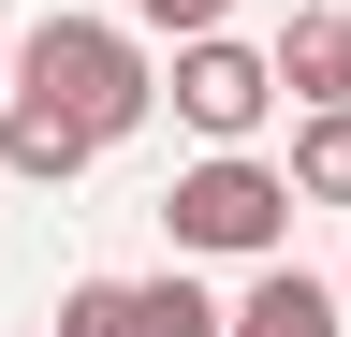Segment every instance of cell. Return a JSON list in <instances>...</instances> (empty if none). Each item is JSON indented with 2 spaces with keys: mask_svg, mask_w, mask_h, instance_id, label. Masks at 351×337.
Masks as SVG:
<instances>
[{
  "mask_svg": "<svg viewBox=\"0 0 351 337\" xmlns=\"http://www.w3.org/2000/svg\"><path fill=\"white\" fill-rule=\"evenodd\" d=\"M161 235H176V264H263V249L293 235V176L263 147H205V161H176Z\"/></svg>",
  "mask_w": 351,
  "mask_h": 337,
  "instance_id": "cell-2",
  "label": "cell"
},
{
  "mask_svg": "<svg viewBox=\"0 0 351 337\" xmlns=\"http://www.w3.org/2000/svg\"><path fill=\"white\" fill-rule=\"evenodd\" d=\"M293 205H351V103H293Z\"/></svg>",
  "mask_w": 351,
  "mask_h": 337,
  "instance_id": "cell-7",
  "label": "cell"
},
{
  "mask_svg": "<svg viewBox=\"0 0 351 337\" xmlns=\"http://www.w3.org/2000/svg\"><path fill=\"white\" fill-rule=\"evenodd\" d=\"M337 293H351V264H337Z\"/></svg>",
  "mask_w": 351,
  "mask_h": 337,
  "instance_id": "cell-12",
  "label": "cell"
},
{
  "mask_svg": "<svg viewBox=\"0 0 351 337\" xmlns=\"http://www.w3.org/2000/svg\"><path fill=\"white\" fill-rule=\"evenodd\" d=\"M263 59H278V103H351V0H307Z\"/></svg>",
  "mask_w": 351,
  "mask_h": 337,
  "instance_id": "cell-6",
  "label": "cell"
},
{
  "mask_svg": "<svg viewBox=\"0 0 351 337\" xmlns=\"http://www.w3.org/2000/svg\"><path fill=\"white\" fill-rule=\"evenodd\" d=\"M234 337H351V293H337V279H307L293 249H263L249 293H234Z\"/></svg>",
  "mask_w": 351,
  "mask_h": 337,
  "instance_id": "cell-4",
  "label": "cell"
},
{
  "mask_svg": "<svg viewBox=\"0 0 351 337\" xmlns=\"http://www.w3.org/2000/svg\"><path fill=\"white\" fill-rule=\"evenodd\" d=\"M0 89H15V45H0Z\"/></svg>",
  "mask_w": 351,
  "mask_h": 337,
  "instance_id": "cell-11",
  "label": "cell"
},
{
  "mask_svg": "<svg viewBox=\"0 0 351 337\" xmlns=\"http://www.w3.org/2000/svg\"><path fill=\"white\" fill-rule=\"evenodd\" d=\"M88 161H103V132L59 103H29V89H0V176H29V191H73Z\"/></svg>",
  "mask_w": 351,
  "mask_h": 337,
  "instance_id": "cell-5",
  "label": "cell"
},
{
  "mask_svg": "<svg viewBox=\"0 0 351 337\" xmlns=\"http://www.w3.org/2000/svg\"><path fill=\"white\" fill-rule=\"evenodd\" d=\"M234 0H132V30H161V45H191V30H219Z\"/></svg>",
  "mask_w": 351,
  "mask_h": 337,
  "instance_id": "cell-10",
  "label": "cell"
},
{
  "mask_svg": "<svg viewBox=\"0 0 351 337\" xmlns=\"http://www.w3.org/2000/svg\"><path fill=\"white\" fill-rule=\"evenodd\" d=\"M59 337H132V279H73L59 293Z\"/></svg>",
  "mask_w": 351,
  "mask_h": 337,
  "instance_id": "cell-9",
  "label": "cell"
},
{
  "mask_svg": "<svg viewBox=\"0 0 351 337\" xmlns=\"http://www.w3.org/2000/svg\"><path fill=\"white\" fill-rule=\"evenodd\" d=\"M132 337H234V308H219L191 264H161V279H132Z\"/></svg>",
  "mask_w": 351,
  "mask_h": 337,
  "instance_id": "cell-8",
  "label": "cell"
},
{
  "mask_svg": "<svg viewBox=\"0 0 351 337\" xmlns=\"http://www.w3.org/2000/svg\"><path fill=\"white\" fill-rule=\"evenodd\" d=\"M15 89L59 103V117H88L103 147H132L161 117V59H147V30H117V15H44L15 45Z\"/></svg>",
  "mask_w": 351,
  "mask_h": 337,
  "instance_id": "cell-1",
  "label": "cell"
},
{
  "mask_svg": "<svg viewBox=\"0 0 351 337\" xmlns=\"http://www.w3.org/2000/svg\"><path fill=\"white\" fill-rule=\"evenodd\" d=\"M161 103H176V132H191V147H249L263 117H278V59L234 45V30H191V45L161 59Z\"/></svg>",
  "mask_w": 351,
  "mask_h": 337,
  "instance_id": "cell-3",
  "label": "cell"
}]
</instances>
